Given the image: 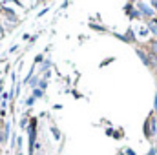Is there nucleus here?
<instances>
[{
    "label": "nucleus",
    "instance_id": "nucleus-1",
    "mask_svg": "<svg viewBox=\"0 0 157 155\" xmlns=\"http://www.w3.org/2000/svg\"><path fill=\"white\" fill-rule=\"evenodd\" d=\"M137 6H139V7H143V13H144V15H148V17H150V15H154V9H148L144 4H137Z\"/></svg>",
    "mask_w": 157,
    "mask_h": 155
},
{
    "label": "nucleus",
    "instance_id": "nucleus-2",
    "mask_svg": "<svg viewBox=\"0 0 157 155\" xmlns=\"http://www.w3.org/2000/svg\"><path fill=\"white\" fill-rule=\"evenodd\" d=\"M155 110H157V95H155Z\"/></svg>",
    "mask_w": 157,
    "mask_h": 155
}]
</instances>
